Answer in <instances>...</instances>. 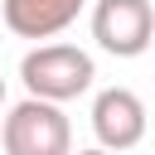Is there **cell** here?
<instances>
[{
  "mask_svg": "<svg viewBox=\"0 0 155 155\" xmlns=\"http://www.w3.org/2000/svg\"><path fill=\"white\" fill-rule=\"evenodd\" d=\"M92 78H97L92 53L78 48V44H39V48H29V53L19 58V82H24V92L39 97V102H53V107L82 97V92L92 87Z\"/></svg>",
  "mask_w": 155,
  "mask_h": 155,
  "instance_id": "6da1fadb",
  "label": "cell"
},
{
  "mask_svg": "<svg viewBox=\"0 0 155 155\" xmlns=\"http://www.w3.org/2000/svg\"><path fill=\"white\" fill-rule=\"evenodd\" d=\"M0 145H5V155H73V126H68L63 107L24 97L5 111Z\"/></svg>",
  "mask_w": 155,
  "mask_h": 155,
  "instance_id": "7a4b0ae2",
  "label": "cell"
},
{
  "mask_svg": "<svg viewBox=\"0 0 155 155\" xmlns=\"http://www.w3.org/2000/svg\"><path fill=\"white\" fill-rule=\"evenodd\" d=\"M92 39L111 58H136L155 44V10L150 0H97L92 5Z\"/></svg>",
  "mask_w": 155,
  "mask_h": 155,
  "instance_id": "3957f363",
  "label": "cell"
},
{
  "mask_svg": "<svg viewBox=\"0 0 155 155\" xmlns=\"http://www.w3.org/2000/svg\"><path fill=\"white\" fill-rule=\"evenodd\" d=\"M145 126H150L145 102H140L131 87H102V92H97V102H92V131H97L102 150L121 155V150L140 145V140H145Z\"/></svg>",
  "mask_w": 155,
  "mask_h": 155,
  "instance_id": "277c9868",
  "label": "cell"
},
{
  "mask_svg": "<svg viewBox=\"0 0 155 155\" xmlns=\"http://www.w3.org/2000/svg\"><path fill=\"white\" fill-rule=\"evenodd\" d=\"M82 5L87 0H0V15L5 29L19 39H53L78 19Z\"/></svg>",
  "mask_w": 155,
  "mask_h": 155,
  "instance_id": "5b68a950",
  "label": "cell"
},
{
  "mask_svg": "<svg viewBox=\"0 0 155 155\" xmlns=\"http://www.w3.org/2000/svg\"><path fill=\"white\" fill-rule=\"evenodd\" d=\"M73 155H111V150H102V145H97V150H73Z\"/></svg>",
  "mask_w": 155,
  "mask_h": 155,
  "instance_id": "8992f818",
  "label": "cell"
},
{
  "mask_svg": "<svg viewBox=\"0 0 155 155\" xmlns=\"http://www.w3.org/2000/svg\"><path fill=\"white\" fill-rule=\"evenodd\" d=\"M0 107H5V78H0Z\"/></svg>",
  "mask_w": 155,
  "mask_h": 155,
  "instance_id": "52a82bcc",
  "label": "cell"
}]
</instances>
